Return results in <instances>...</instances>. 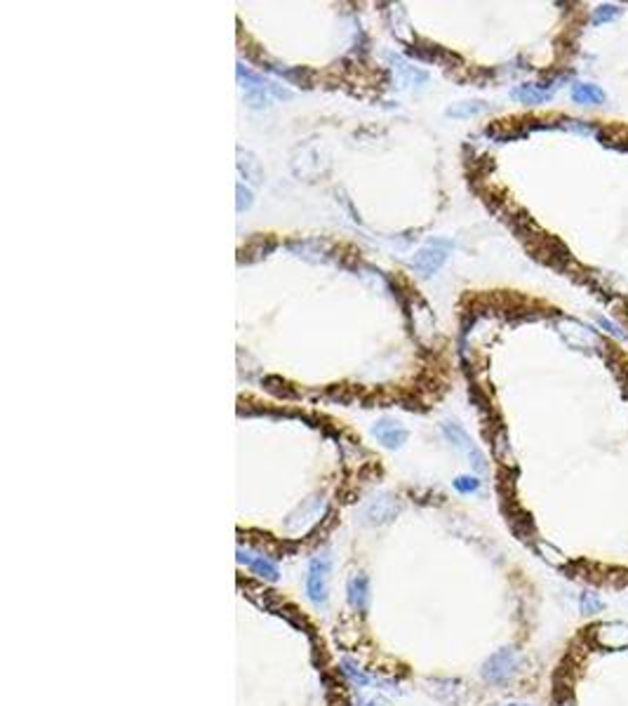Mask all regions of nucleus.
<instances>
[{
	"label": "nucleus",
	"instance_id": "1",
	"mask_svg": "<svg viewBox=\"0 0 628 706\" xmlns=\"http://www.w3.org/2000/svg\"><path fill=\"white\" fill-rule=\"evenodd\" d=\"M332 570V556L329 553H315L308 560V574H306V595L315 607L327 605V577Z\"/></svg>",
	"mask_w": 628,
	"mask_h": 706
},
{
	"label": "nucleus",
	"instance_id": "2",
	"mask_svg": "<svg viewBox=\"0 0 628 706\" xmlns=\"http://www.w3.org/2000/svg\"><path fill=\"white\" fill-rule=\"evenodd\" d=\"M520 664H522L520 652H518L515 647H504V650L494 652V655L483 664V678L494 685L508 683L518 673V669H520Z\"/></svg>",
	"mask_w": 628,
	"mask_h": 706
},
{
	"label": "nucleus",
	"instance_id": "3",
	"mask_svg": "<svg viewBox=\"0 0 628 706\" xmlns=\"http://www.w3.org/2000/svg\"><path fill=\"white\" fill-rule=\"evenodd\" d=\"M448 252H450L448 243H431L412 257L410 267L422 276H433L445 262H448Z\"/></svg>",
	"mask_w": 628,
	"mask_h": 706
},
{
	"label": "nucleus",
	"instance_id": "4",
	"mask_svg": "<svg viewBox=\"0 0 628 706\" xmlns=\"http://www.w3.org/2000/svg\"><path fill=\"white\" fill-rule=\"evenodd\" d=\"M372 436L379 440L384 448L388 450H398V448H403L405 445V440H407V429L405 426H400L398 422H391V419H381V422H377L372 426Z\"/></svg>",
	"mask_w": 628,
	"mask_h": 706
},
{
	"label": "nucleus",
	"instance_id": "5",
	"mask_svg": "<svg viewBox=\"0 0 628 706\" xmlns=\"http://www.w3.org/2000/svg\"><path fill=\"white\" fill-rule=\"evenodd\" d=\"M346 598L353 610L367 612L370 607V577L362 572H355L346 581Z\"/></svg>",
	"mask_w": 628,
	"mask_h": 706
},
{
	"label": "nucleus",
	"instance_id": "6",
	"mask_svg": "<svg viewBox=\"0 0 628 706\" xmlns=\"http://www.w3.org/2000/svg\"><path fill=\"white\" fill-rule=\"evenodd\" d=\"M238 563H245V565L262 579L278 581V577H280V570H278V565L269 558V556L250 553V551H245V549H238Z\"/></svg>",
	"mask_w": 628,
	"mask_h": 706
},
{
	"label": "nucleus",
	"instance_id": "7",
	"mask_svg": "<svg viewBox=\"0 0 628 706\" xmlns=\"http://www.w3.org/2000/svg\"><path fill=\"white\" fill-rule=\"evenodd\" d=\"M398 514V502L393 497H379V500H372L365 509V518L372 525H381V523H388L391 518H396Z\"/></svg>",
	"mask_w": 628,
	"mask_h": 706
},
{
	"label": "nucleus",
	"instance_id": "8",
	"mask_svg": "<svg viewBox=\"0 0 628 706\" xmlns=\"http://www.w3.org/2000/svg\"><path fill=\"white\" fill-rule=\"evenodd\" d=\"M595 638H598V643L603 647H624L628 645V624H619V621L605 624L598 629Z\"/></svg>",
	"mask_w": 628,
	"mask_h": 706
},
{
	"label": "nucleus",
	"instance_id": "9",
	"mask_svg": "<svg viewBox=\"0 0 628 706\" xmlns=\"http://www.w3.org/2000/svg\"><path fill=\"white\" fill-rule=\"evenodd\" d=\"M511 97L522 104H541V101H548L551 99V92H548L543 85H520L515 87Z\"/></svg>",
	"mask_w": 628,
	"mask_h": 706
},
{
	"label": "nucleus",
	"instance_id": "10",
	"mask_svg": "<svg viewBox=\"0 0 628 706\" xmlns=\"http://www.w3.org/2000/svg\"><path fill=\"white\" fill-rule=\"evenodd\" d=\"M572 99L577 104H603L605 92L598 85H591V83H577L572 87Z\"/></svg>",
	"mask_w": 628,
	"mask_h": 706
},
{
	"label": "nucleus",
	"instance_id": "11",
	"mask_svg": "<svg viewBox=\"0 0 628 706\" xmlns=\"http://www.w3.org/2000/svg\"><path fill=\"white\" fill-rule=\"evenodd\" d=\"M443 433H445V438L450 440L455 448H462L466 452H471V450H476L473 448V443H471V438H469V433H466L462 426L455 424V422H445L443 424Z\"/></svg>",
	"mask_w": 628,
	"mask_h": 706
},
{
	"label": "nucleus",
	"instance_id": "12",
	"mask_svg": "<svg viewBox=\"0 0 628 706\" xmlns=\"http://www.w3.org/2000/svg\"><path fill=\"white\" fill-rule=\"evenodd\" d=\"M341 671H344V676L348 678V681H353L355 685H360V688H365V685L372 683L370 673H365L362 669H358V666H355L351 659H341Z\"/></svg>",
	"mask_w": 628,
	"mask_h": 706
},
{
	"label": "nucleus",
	"instance_id": "13",
	"mask_svg": "<svg viewBox=\"0 0 628 706\" xmlns=\"http://www.w3.org/2000/svg\"><path fill=\"white\" fill-rule=\"evenodd\" d=\"M393 69H396V73H400V78H403L405 83H426L424 71L414 69L410 64H405L403 59H396V57H393Z\"/></svg>",
	"mask_w": 628,
	"mask_h": 706
},
{
	"label": "nucleus",
	"instance_id": "14",
	"mask_svg": "<svg viewBox=\"0 0 628 706\" xmlns=\"http://www.w3.org/2000/svg\"><path fill=\"white\" fill-rule=\"evenodd\" d=\"M485 108H487L485 101H464V104H457V106L448 108V115H452V118H466V115L483 113Z\"/></svg>",
	"mask_w": 628,
	"mask_h": 706
},
{
	"label": "nucleus",
	"instance_id": "15",
	"mask_svg": "<svg viewBox=\"0 0 628 706\" xmlns=\"http://www.w3.org/2000/svg\"><path fill=\"white\" fill-rule=\"evenodd\" d=\"M579 605H581V612H586V614H595V612H603L605 610V603L598 598V593H591V591L581 593Z\"/></svg>",
	"mask_w": 628,
	"mask_h": 706
},
{
	"label": "nucleus",
	"instance_id": "16",
	"mask_svg": "<svg viewBox=\"0 0 628 706\" xmlns=\"http://www.w3.org/2000/svg\"><path fill=\"white\" fill-rule=\"evenodd\" d=\"M619 15H621V10H619V8H614V5H603V8H598V10H595V15H593V22H595V24L612 22V19H617Z\"/></svg>",
	"mask_w": 628,
	"mask_h": 706
},
{
	"label": "nucleus",
	"instance_id": "17",
	"mask_svg": "<svg viewBox=\"0 0 628 706\" xmlns=\"http://www.w3.org/2000/svg\"><path fill=\"white\" fill-rule=\"evenodd\" d=\"M455 488L459 492H464V495H469V492H476L480 488V481H478L476 476H459L455 478Z\"/></svg>",
	"mask_w": 628,
	"mask_h": 706
},
{
	"label": "nucleus",
	"instance_id": "18",
	"mask_svg": "<svg viewBox=\"0 0 628 706\" xmlns=\"http://www.w3.org/2000/svg\"><path fill=\"white\" fill-rule=\"evenodd\" d=\"M250 205H252V193H250L248 189H243L241 184H238V212L248 210Z\"/></svg>",
	"mask_w": 628,
	"mask_h": 706
},
{
	"label": "nucleus",
	"instance_id": "19",
	"mask_svg": "<svg viewBox=\"0 0 628 706\" xmlns=\"http://www.w3.org/2000/svg\"><path fill=\"white\" fill-rule=\"evenodd\" d=\"M353 704H355V706H377L374 702H365V699H355Z\"/></svg>",
	"mask_w": 628,
	"mask_h": 706
},
{
	"label": "nucleus",
	"instance_id": "20",
	"mask_svg": "<svg viewBox=\"0 0 628 706\" xmlns=\"http://www.w3.org/2000/svg\"><path fill=\"white\" fill-rule=\"evenodd\" d=\"M508 706H527V704H508Z\"/></svg>",
	"mask_w": 628,
	"mask_h": 706
}]
</instances>
